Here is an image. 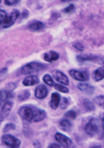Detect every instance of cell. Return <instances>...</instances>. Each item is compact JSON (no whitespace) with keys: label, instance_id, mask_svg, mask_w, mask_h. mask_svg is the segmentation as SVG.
Here are the masks:
<instances>
[{"label":"cell","instance_id":"1","mask_svg":"<svg viewBox=\"0 0 104 148\" xmlns=\"http://www.w3.org/2000/svg\"><path fill=\"white\" fill-rule=\"evenodd\" d=\"M18 113L22 120L29 123H38L42 121L47 116L45 110L31 105L22 106Z\"/></svg>","mask_w":104,"mask_h":148},{"label":"cell","instance_id":"2","mask_svg":"<svg viewBox=\"0 0 104 148\" xmlns=\"http://www.w3.org/2000/svg\"><path fill=\"white\" fill-rule=\"evenodd\" d=\"M46 66L45 64L38 62H31L22 67L21 70L23 75H28L34 73L38 72L45 69Z\"/></svg>","mask_w":104,"mask_h":148},{"label":"cell","instance_id":"3","mask_svg":"<svg viewBox=\"0 0 104 148\" xmlns=\"http://www.w3.org/2000/svg\"><path fill=\"white\" fill-rule=\"evenodd\" d=\"M99 120L95 118H91L84 127L85 133L89 136L93 137L97 134L99 131Z\"/></svg>","mask_w":104,"mask_h":148},{"label":"cell","instance_id":"4","mask_svg":"<svg viewBox=\"0 0 104 148\" xmlns=\"http://www.w3.org/2000/svg\"><path fill=\"white\" fill-rule=\"evenodd\" d=\"M2 143L10 148H19L21 145L20 140L11 134H4L2 136Z\"/></svg>","mask_w":104,"mask_h":148},{"label":"cell","instance_id":"5","mask_svg":"<svg viewBox=\"0 0 104 148\" xmlns=\"http://www.w3.org/2000/svg\"><path fill=\"white\" fill-rule=\"evenodd\" d=\"M69 74L73 79L79 82H85L89 79V73L87 71L71 70L69 71Z\"/></svg>","mask_w":104,"mask_h":148},{"label":"cell","instance_id":"6","mask_svg":"<svg viewBox=\"0 0 104 148\" xmlns=\"http://www.w3.org/2000/svg\"><path fill=\"white\" fill-rule=\"evenodd\" d=\"M19 16H20L19 11L17 9H14L11 12L10 14L8 15V18L6 19L5 22H3V24L1 26H2V27H3V28H8L10 26H12V25H14L16 20L17 19Z\"/></svg>","mask_w":104,"mask_h":148},{"label":"cell","instance_id":"7","mask_svg":"<svg viewBox=\"0 0 104 148\" xmlns=\"http://www.w3.org/2000/svg\"><path fill=\"white\" fill-rule=\"evenodd\" d=\"M77 60L80 63L85 62L86 61H96L100 62L101 64H104V58H102L98 56L93 54H80L77 56Z\"/></svg>","mask_w":104,"mask_h":148},{"label":"cell","instance_id":"8","mask_svg":"<svg viewBox=\"0 0 104 148\" xmlns=\"http://www.w3.org/2000/svg\"><path fill=\"white\" fill-rule=\"evenodd\" d=\"M14 103L11 101H7L2 106L1 110V116H0V121L1 123L8 116L13 108Z\"/></svg>","mask_w":104,"mask_h":148},{"label":"cell","instance_id":"9","mask_svg":"<svg viewBox=\"0 0 104 148\" xmlns=\"http://www.w3.org/2000/svg\"><path fill=\"white\" fill-rule=\"evenodd\" d=\"M55 140L64 147H69L72 144V140L71 138L62 133L60 132L55 133Z\"/></svg>","mask_w":104,"mask_h":148},{"label":"cell","instance_id":"10","mask_svg":"<svg viewBox=\"0 0 104 148\" xmlns=\"http://www.w3.org/2000/svg\"><path fill=\"white\" fill-rule=\"evenodd\" d=\"M52 75L55 79L58 82L65 86H68L69 84V79L67 76L62 72L59 70H54L52 72Z\"/></svg>","mask_w":104,"mask_h":148},{"label":"cell","instance_id":"11","mask_svg":"<svg viewBox=\"0 0 104 148\" xmlns=\"http://www.w3.org/2000/svg\"><path fill=\"white\" fill-rule=\"evenodd\" d=\"M48 94V90L47 87L44 84H40L37 86L35 90L34 94L36 98L39 100L45 98Z\"/></svg>","mask_w":104,"mask_h":148},{"label":"cell","instance_id":"12","mask_svg":"<svg viewBox=\"0 0 104 148\" xmlns=\"http://www.w3.org/2000/svg\"><path fill=\"white\" fill-rule=\"evenodd\" d=\"M77 88L83 92L89 95H92L95 90L94 86L86 83H79L77 85Z\"/></svg>","mask_w":104,"mask_h":148},{"label":"cell","instance_id":"13","mask_svg":"<svg viewBox=\"0 0 104 148\" xmlns=\"http://www.w3.org/2000/svg\"><path fill=\"white\" fill-rule=\"evenodd\" d=\"M51 98L49 102V106L52 109L55 110L58 108L59 105L60 104L61 100L60 94L58 92L53 93Z\"/></svg>","mask_w":104,"mask_h":148},{"label":"cell","instance_id":"14","mask_svg":"<svg viewBox=\"0 0 104 148\" xmlns=\"http://www.w3.org/2000/svg\"><path fill=\"white\" fill-rule=\"evenodd\" d=\"M60 54L55 51H50L44 54V60L48 62L52 63L58 60L60 58Z\"/></svg>","mask_w":104,"mask_h":148},{"label":"cell","instance_id":"15","mask_svg":"<svg viewBox=\"0 0 104 148\" xmlns=\"http://www.w3.org/2000/svg\"><path fill=\"white\" fill-rule=\"evenodd\" d=\"M40 80L38 77L35 75H31L28 76L24 79L22 84L26 86H34L39 83Z\"/></svg>","mask_w":104,"mask_h":148},{"label":"cell","instance_id":"16","mask_svg":"<svg viewBox=\"0 0 104 148\" xmlns=\"http://www.w3.org/2000/svg\"><path fill=\"white\" fill-rule=\"evenodd\" d=\"M93 79L96 82H99L104 79V66L100 67L95 70L92 74Z\"/></svg>","mask_w":104,"mask_h":148},{"label":"cell","instance_id":"17","mask_svg":"<svg viewBox=\"0 0 104 148\" xmlns=\"http://www.w3.org/2000/svg\"><path fill=\"white\" fill-rule=\"evenodd\" d=\"M15 94L12 91L8 90V89L1 90L0 92V100L1 102H3L8 100L14 97Z\"/></svg>","mask_w":104,"mask_h":148},{"label":"cell","instance_id":"18","mask_svg":"<svg viewBox=\"0 0 104 148\" xmlns=\"http://www.w3.org/2000/svg\"><path fill=\"white\" fill-rule=\"evenodd\" d=\"M45 27L43 22L39 20H34L28 25V28L32 31H39L42 30Z\"/></svg>","mask_w":104,"mask_h":148},{"label":"cell","instance_id":"19","mask_svg":"<svg viewBox=\"0 0 104 148\" xmlns=\"http://www.w3.org/2000/svg\"><path fill=\"white\" fill-rule=\"evenodd\" d=\"M60 128L64 131L69 132L72 129V123L67 119H64L61 120L60 123Z\"/></svg>","mask_w":104,"mask_h":148},{"label":"cell","instance_id":"20","mask_svg":"<svg viewBox=\"0 0 104 148\" xmlns=\"http://www.w3.org/2000/svg\"><path fill=\"white\" fill-rule=\"evenodd\" d=\"M30 95H31V93L28 89L23 90L19 93L17 96V99L19 101L21 102L24 101L29 99Z\"/></svg>","mask_w":104,"mask_h":148},{"label":"cell","instance_id":"21","mask_svg":"<svg viewBox=\"0 0 104 148\" xmlns=\"http://www.w3.org/2000/svg\"><path fill=\"white\" fill-rule=\"evenodd\" d=\"M82 103L84 108H85L87 111L91 112L94 111L95 109V106L94 103L88 99H84L83 100Z\"/></svg>","mask_w":104,"mask_h":148},{"label":"cell","instance_id":"22","mask_svg":"<svg viewBox=\"0 0 104 148\" xmlns=\"http://www.w3.org/2000/svg\"><path fill=\"white\" fill-rule=\"evenodd\" d=\"M43 81L46 84L51 87H54V85L55 84L52 77L49 74H46L43 77Z\"/></svg>","mask_w":104,"mask_h":148},{"label":"cell","instance_id":"23","mask_svg":"<svg viewBox=\"0 0 104 148\" xmlns=\"http://www.w3.org/2000/svg\"><path fill=\"white\" fill-rule=\"evenodd\" d=\"M64 117L69 120H74L77 117V113L74 110H71L65 113Z\"/></svg>","mask_w":104,"mask_h":148},{"label":"cell","instance_id":"24","mask_svg":"<svg viewBox=\"0 0 104 148\" xmlns=\"http://www.w3.org/2000/svg\"><path fill=\"white\" fill-rule=\"evenodd\" d=\"M16 128L15 125L13 123H8L3 127V133H7L9 131L15 130Z\"/></svg>","mask_w":104,"mask_h":148},{"label":"cell","instance_id":"25","mask_svg":"<svg viewBox=\"0 0 104 148\" xmlns=\"http://www.w3.org/2000/svg\"><path fill=\"white\" fill-rule=\"evenodd\" d=\"M54 88L58 91H60V92L64 93H68L69 92V89L64 86H62L61 84H55L54 86Z\"/></svg>","mask_w":104,"mask_h":148},{"label":"cell","instance_id":"26","mask_svg":"<svg viewBox=\"0 0 104 148\" xmlns=\"http://www.w3.org/2000/svg\"><path fill=\"white\" fill-rule=\"evenodd\" d=\"M94 101L98 106L104 109V95L96 96L94 99Z\"/></svg>","mask_w":104,"mask_h":148},{"label":"cell","instance_id":"27","mask_svg":"<svg viewBox=\"0 0 104 148\" xmlns=\"http://www.w3.org/2000/svg\"><path fill=\"white\" fill-rule=\"evenodd\" d=\"M69 105H70V102L69 99L67 97H63L60 100V108L62 110L66 109Z\"/></svg>","mask_w":104,"mask_h":148},{"label":"cell","instance_id":"28","mask_svg":"<svg viewBox=\"0 0 104 148\" xmlns=\"http://www.w3.org/2000/svg\"><path fill=\"white\" fill-rule=\"evenodd\" d=\"M8 14L7 12L3 10H0V23L1 26L3 24V22L5 21L6 19L8 18Z\"/></svg>","mask_w":104,"mask_h":148},{"label":"cell","instance_id":"29","mask_svg":"<svg viewBox=\"0 0 104 148\" xmlns=\"http://www.w3.org/2000/svg\"><path fill=\"white\" fill-rule=\"evenodd\" d=\"M20 2L19 0H6L4 1L5 4L8 6H12L18 4Z\"/></svg>","mask_w":104,"mask_h":148},{"label":"cell","instance_id":"30","mask_svg":"<svg viewBox=\"0 0 104 148\" xmlns=\"http://www.w3.org/2000/svg\"><path fill=\"white\" fill-rule=\"evenodd\" d=\"M75 7H74L73 4H71L68 6V7H66V8L62 10V12L65 13V14H69L71 13V12H72L73 10H74Z\"/></svg>","mask_w":104,"mask_h":148},{"label":"cell","instance_id":"31","mask_svg":"<svg viewBox=\"0 0 104 148\" xmlns=\"http://www.w3.org/2000/svg\"><path fill=\"white\" fill-rule=\"evenodd\" d=\"M73 47L78 51H82L84 49V47L80 42H76L73 45Z\"/></svg>","mask_w":104,"mask_h":148},{"label":"cell","instance_id":"32","mask_svg":"<svg viewBox=\"0 0 104 148\" xmlns=\"http://www.w3.org/2000/svg\"><path fill=\"white\" fill-rule=\"evenodd\" d=\"M17 85L15 83H10V84H8L7 85V89H6L12 91L14 89H15V88H17Z\"/></svg>","mask_w":104,"mask_h":148},{"label":"cell","instance_id":"33","mask_svg":"<svg viewBox=\"0 0 104 148\" xmlns=\"http://www.w3.org/2000/svg\"><path fill=\"white\" fill-rule=\"evenodd\" d=\"M29 14V12L28 10H25L23 11L21 15V17L22 18L25 19L27 18V17H28Z\"/></svg>","mask_w":104,"mask_h":148},{"label":"cell","instance_id":"34","mask_svg":"<svg viewBox=\"0 0 104 148\" xmlns=\"http://www.w3.org/2000/svg\"><path fill=\"white\" fill-rule=\"evenodd\" d=\"M100 120L102 122L103 130H104V113H102L100 115Z\"/></svg>","mask_w":104,"mask_h":148},{"label":"cell","instance_id":"35","mask_svg":"<svg viewBox=\"0 0 104 148\" xmlns=\"http://www.w3.org/2000/svg\"><path fill=\"white\" fill-rule=\"evenodd\" d=\"M7 72H8V68H7L4 67L3 68H2L1 70V77H2L5 74H6Z\"/></svg>","mask_w":104,"mask_h":148},{"label":"cell","instance_id":"36","mask_svg":"<svg viewBox=\"0 0 104 148\" xmlns=\"http://www.w3.org/2000/svg\"><path fill=\"white\" fill-rule=\"evenodd\" d=\"M48 148H60V145H58L57 144H55V143H53L52 144L49 145L48 146Z\"/></svg>","mask_w":104,"mask_h":148}]
</instances>
